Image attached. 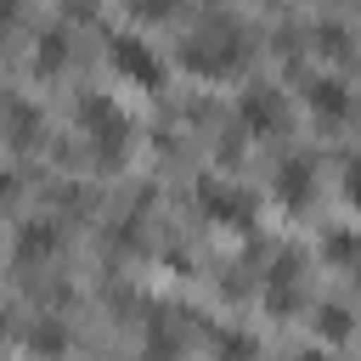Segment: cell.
<instances>
[{
    "mask_svg": "<svg viewBox=\"0 0 361 361\" xmlns=\"http://www.w3.org/2000/svg\"><path fill=\"white\" fill-rule=\"evenodd\" d=\"M186 68L192 73H203V79H226V73H237L243 68V56H248V45H243V28L237 23H203L192 39H186Z\"/></svg>",
    "mask_w": 361,
    "mask_h": 361,
    "instance_id": "cell-1",
    "label": "cell"
},
{
    "mask_svg": "<svg viewBox=\"0 0 361 361\" xmlns=\"http://www.w3.org/2000/svg\"><path fill=\"white\" fill-rule=\"evenodd\" d=\"M107 56H113V68H118V79H130V85H141V90H158V85H164V68H158V56H152V45H141V39H130V34H118Z\"/></svg>",
    "mask_w": 361,
    "mask_h": 361,
    "instance_id": "cell-2",
    "label": "cell"
},
{
    "mask_svg": "<svg viewBox=\"0 0 361 361\" xmlns=\"http://www.w3.org/2000/svg\"><path fill=\"white\" fill-rule=\"evenodd\" d=\"M237 118H243L248 130L271 135V130L282 124V96H276L271 85H254V90H243V102H237Z\"/></svg>",
    "mask_w": 361,
    "mask_h": 361,
    "instance_id": "cell-3",
    "label": "cell"
},
{
    "mask_svg": "<svg viewBox=\"0 0 361 361\" xmlns=\"http://www.w3.org/2000/svg\"><path fill=\"white\" fill-rule=\"evenodd\" d=\"M305 102H310V113H322V118H350V90H344V79H333V73H322V79H310V90H305Z\"/></svg>",
    "mask_w": 361,
    "mask_h": 361,
    "instance_id": "cell-4",
    "label": "cell"
},
{
    "mask_svg": "<svg viewBox=\"0 0 361 361\" xmlns=\"http://www.w3.org/2000/svg\"><path fill=\"white\" fill-rule=\"evenodd\" d=\"M276 192H282V203H288V209H299V203L310 197V158H288V164H282V186H276Z\"/></svg>",
    "mask_w": 361,
    "mask_h": 361,
    "instance_id": "cell-5",
    "label": "cell"
},
{
    "mask_svg": "<svg viewBox=\"0 0 361 361\" xmlns=\"http://www.w3.org/2000/svg\"><path fill=\"white\" fill-rule=\"evenodd\" d=\"M51 248H56V237H51L39 220H34V226H23V243H17V254H23V259H28V254H51Z\"/></svg>",
    "mask_w": 361,
    "mask_h": 361,
    "instance_id": "cell-6",
    "label": "cell"
},
{
    "mask_svg": "<svg viewBox=\"0 0 361 361\" xmlns=\"http://www.w3.org/2000/svg\"><path fill=\"white\" fill-rule=\"evenodd\" d=\"M39 68H62V39L51 34V39H39V56H34Z\"/></svg>",
    "mask_w": 361,
    "mask_h": 361,
    "instance_id": "cell-7",
    "label": "cell"
},
{
    "mask_svg": "<svg viewBox=\"0 0 361 361\" xmlns=\"http://www.w3.org/2000/svg\"><path fill=\"white\" fill-rule=\"evenodd\" d=\"M344 197L361 209V158H355V164H344Z\"/></svg>",
    "mask_w": 361,
    "mask_h": 361,
    "instance_id": "cell-8",
    "label": "cell"
},
{
    "mask_svg": "<svg viewBox=\"0 0 361 361\" xmlns=\"http://www.w3.org/2000/svg\"><path fill=\"white\" fill-rule=\"evenodd\" d=\"M34 350H62V327H34Z\"/></svg>",
    "mask_w": 361,
    "mask_h": 361,
    "instance_id": "cell-9",
    "label": "cell"
},
{
    "mask_svg": "<svg viewBox=\"0 0 361 361\" xmlns=\"http://www.w3.org/2000/svg\"><path fill=\"white\" fill-rule=\"evenodd\" d=\"M130 6H135L141 17H169V11H175V0H130Z\"/></svg>",
    "mask_w": 361,
    "mask_h": 361,
    "instance_id": "cell-10",
    "label": "cell"
},
{
    "mask_svg": "<svg viewBox=\"0 0 361 361\" xmlns=\"http://www.w3.org/2000/svg\"><path fill=\"white\" fill-rule=\"evenodd\" d=\"M322 316H327V333H344V310H338V305H327Z\"/></svg>",
    "mask_w": 361,
    "mask_h": 361,
    "instance_id": "cell-11",
    "label": "cell"
},
{
    "mask_svg": "<svg viewBox=\"0 0 361 361\" xmlns=\"http://www.w3.org/2000/svg\"><path fill=\"white\" fill-rule=\"evenodd\" d=\"M6 197H11V175L0 169V203H6Z\"/></svg>",
    "mask_w": 361,
    "mask_h": 361,
    "instance_id": "cell-12",
    "label": "cell"
},
{
    "mask_svg": "<svg viewBox=\"0 0 361 361\" xmlns=\"http://www.w3.org/2000/svg\"><path fill=\"white\" fill-rule=\"evenodd\" d=\"M0 327H6V310H0Z\"/></svg>",
    "mask_w": 361,
    "mask_h": 361,
    "instance_id": "cell-13",
    "label": "cell"
}]
</instances>
